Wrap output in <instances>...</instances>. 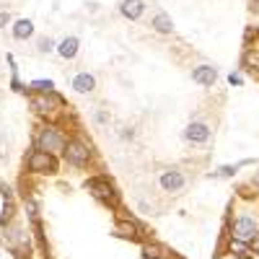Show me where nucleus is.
<instances>
[{
    "label": "nucleus",
    "instance_id": "nucleus-1",
    "mask_svg": "<svg viewBox=\"0 0 259 259\" xmlns=\"http://www.w3.org/2000/svg\"><path fill=\"white\" fill-rule=\"evenodd\" d=\"M36 146H39V150H44V153H65V146H67V138L63 132H60L57 127H44L39 132V138H36Z\"/></svg>",
    "mask_w": 259,
    "mask_h": 259
},
{
    "label": "nucleus",
    "instance_id": "nucleus-2",
    "mask_svg": "<svg viewBox=\"0 0 259 259\" xmlns=\"http://www.w3.org/2000/svg\"><path fill=\"white\" fill-rule=\"evenodd\" d=\"M86 187H88V192L96 197V200H101V202H106V205H117V200H119V194H117V189H114L106 179H88L86 181Z\"/></svg>",
    "mask_w": 259,
    "mask_h": 259
},
{
    "label": "nucleus",
    "instance_id": "nucleus-3",
    "mask_svg": "<svg viewBox=\"0 0 259 259\" xmlns=\"http://www.w3.org/2000/svg\"><path fill=\"white\" fill-rule=\"evenodd\" d=\"M29 171L34 174H55L57 171V161L52 153H44V150H34L29 156Z\"/></svg>",
    "mask_w": 259,
    "mask_h": 259
},
{
    "label": "nucleus",
    "instance_id": "nucleus-4",
    "mask_svg": "<svg viewBox=\"0 0 259 259\" xmlns=\"http://www.w3.org/2000/svg\"><path fill=\"white\" fill-rule=\"evenodd\" d=\"M233 236L239 241H254L257 236H259V228H257V220L254 218H249V215H241L239 220H236V226H233Z\"/></svg>",
    "mask_w": 259,
    "mask_h": 259
},
{
    "label": "nucleus",
    "instance_id": "nucleus-5",
    "mask_svg": "<svg viewBox=\"0 0 259 259\" xmlns=\"http://www.w3.org/2000/svg\"><path fill=\"white\" fill-rule=\"evenodd\" d=\"M65 158L70 161L73 166H86L88 163V158H91V150L86 143H81V140H70L65 146Z\"/></svg>",
    "mask_w": 259,
    "mask_h": 259
},
{
    "label": "nucleus",
    "instance_id": "nucleus-6",
    "mask_svg": "<svg viewBox=\"0 0 259 259\" xmlns=\"http://www.w3.org/2000/svg\"><path fill=\"white\" fill-rule=\"evenodd\" d=\"M215 78H218V70L212 65H200V67H194V70H192V81L200 83V86H212Z\"/></svg>",
    "mask_w": 259,
    "mask_h": 259
},
{
    "label": "nucleus",
    "instance_id": "nucleus-7",
    "mask_svg": "<svg viewBox=\"0 0 259 259\" xmlns=\"http://www.w3.org/2000/svg\"><path fill=\"white\" fill-rule=\"evenodd\" d=\"M161 187H163V192H179V189L184 187V177H181L179 171H163Z\"/></svg>",
    "mask_w": 259,
    "mask_h": 259
},
{
    "label": "nucleus",
    "instance_id": "nucleus-8",
    "mask_svg": "<svg viewBox=\"0 0 259 259\" xmlns=\"http://www.w3.org/2000/svg\"><path fill=\"white\" fill-rule=\"evenodd\" d=\"M184 135H187V140H192V143H208L210 140V130H208V125H202V122H192Z\"/></svg>",
    "mask_w": 259,
    "mask_h": 259
},
{
    "label": "nucleus",
    "instance_id": "nucleus-9",
    "mask_svg": "<svg viewBox=\"0 0 259 259\" xmlns=\"http://www.w3.org/2000/svg\"><path fill=\"white\" fill-rule=\"evenodd\" d=\"M114 233L122 236V239H132V241L140 239V228L135 226L132 220H119V223L114 226Z\"/></svg>",
    "mask_w": 259,
    "mask_h": 259
},
{
    "label": "nucleus",
    "instance_id": "nucleus-10",
    "mask_svg": "<svg viewBox=\"0 0 259 259\" xmlns=\"http://www.w3.org/2000/svg\"><path fill=\"white\" fill-rule=\"evenodd\" d=\"M73 88L78 91V94H91V91L96 88V81H94V75H88V73H81V75H75V78H73Z\"/></svg>",
    "mask_w": 259,
    "mask_h": 259
},
{
    "label": "nucleus",
    "instance_id": "nucleus-11",
    "mask_svg": "<svg viewBox=\"0 0 259 259\" xmlns=\"http://www.w3.org/2000/svg\"><path fill=\"white\" fill-rule=\"evenodd\" d=\"M143 0H122V16H127L130 21H135V18H140V13H143Z\"/></svg>",
    "mask_w": 259,
    "mask_h": 259
},
{
    "label": "nucleus",
    "instance_id": "nucleus-12",
    "mask_svg": "<svg viewBox=\"0 0 259 259\" xmlns=\"http://www.w3.org/2000/svg\"><path fill=\"white\" fill-rule=\"evenodd\" d=\"M57 52H60V57H65V60H73L75 55H78V39H75V36H65V39L60 42Z\"/></svg>",
    "mask_w": 259,
    "mask_h": 259
},
{
    "label": "nucleus",
    "instance_id": "nucleus-13",
    "mask_svg": "<svg viewBox=\"0 0 259 259\" xmlns=\"http://www.w3.org/2000/svg\"><path fill=\"white\" fill-rule=\"evenodd\" d=\"M34 34V24L29 18H21V21H16V26H13V36L16 39H29V36Z\"/></svg>",
    "mask_w": 259,
    "mask_h": 259
},
{
    "label": "nucleus",
    "instance_id": "nucleus-14",
    "mask_svg": "<svg viewBox=\"0 0 259 259\" xmlns=\"http://www.w3.org/2000/svg\"><path fill=\"white\" fill-rule=\"evenodd\" d=\"M153 29H156L158 34H171V32H174V24H171V18L166 16V13H156Z\"/></svg>",
    "mask_w": 259,
    "mask_h": 259
},
{
    "label": "nucleus",
    "instance_id": "nucleus-15",
    "mask_svg": "<svg viewBox=\"0 0 259 259\" xmlns=\"http://www.w3.org/2000/svg\"><path fill=\"white\" fill-rule=\"evenodd\" d=\"M52 98H55V94H52ZM52 98H47V96H32V106L39 114H49L52 106H55V104H52Z\"/></svg>",
    "mask_w": 259,
    "mask_h": 259
},
{
    "label": "nucleus",
    "instance_id": "nucleus-16",
    "mask_svg": "<svg viewBox=\"0 0 259 259\" xmlns=\"http://www.w3.org/2000/svg\"><path fill=\"white\" fill-rule=\"evenodd\" d=\"M161 257H163L161 246H156V243H146L143 246V259H161Z\"/></svg>",
    "mask_w": 259,
    "mask_h": 259
},
{
    "label": "nucleus",
    "instance_id": "nucleus-17",
    "mask_svg": "<svg viewBox=\"0 0 259 259\" xmlns=\"http://www.w3.org/2000/svg\"><path fill=\"white\" fill-rule=\"evenodd\" d=\"M32 88L42 91V94H52V88H55V83H52V81H34V83H32Z\"/></svg>",
    "mask_w": 259,
    "mask_h": 259
},
{
    "label": "nucleus",
    "instance_id": "nucleus-18",
    "mask_svg": "<svg viewBox=\"0 0 259 259\" xmlns=\"http://www.w3.org/2000/svg\"><path fill=\"white\" fill-rule=\"evenodd\" d=\"M239 166H241V163H239ZM239 166H223V169H218V171H215V177H233Z\"/></svg>",
    "mask_w": 259,
    "mask_h": 259
},
{
    "label": "nucleus",
    "instance_id": "nucleus-19",
    "mask_svg": "<svg viewBox=\"0 0 259 259\" xmlns=\"http://www.w3.org/2000/svg\"><path fill=\"white\" fill-rule=\"evenodd\" d=\"M52 47H55V42H52L49 36H47V39H42V42H39V49H42V52H49Z\"/></svg>",
    "mask_w": 259,
    "mask_h": 259
},
{
    "label": "nucleus",
    "instance_id": "nucleus-20",
    "mask_svg": "<svg viewBox=\"0 0 259 259\" xmlns=\"http://www.w3.org/2000/svg\"><path fill=\"white\" fill-rule=\"evenodd\" d=\"M228 81H231L233 86H239V83H241V75H233V73H231V75H228Z\"/></svg>",
    "mask_w": 259,
    "mask_h": 259
},
{
    "label": "nucleus",
    "instance_id": "nucleus-21",
    "mask_svg": "<svg viewBox=\"0 0 259 259\" xmlns=\"http://www.w3.org/2000/svg\"><path fill=\"white\" fill-rule=\"evenodd\" d=\"M8 21H11V16H8V13H0V26H5V24H8Z\"/></svg>",
    "mask_w": 259,
    "mask_h": 259
},
{
    "label": "nucleus",
    "instance_id": "nucleus-22",
    "mask_svg": "<svg viewBox=\"0 0 259 259\" xmlns=\"http://www.w3.org/2000/svg\"><path fill=\"white\" fill-rule=\"evenodd\" d=\"M251 254H259V236L254 239V251H251Z\"/></svg>",
    "mask_w": 259,
    "mask_h": 259
}]
</instances>
